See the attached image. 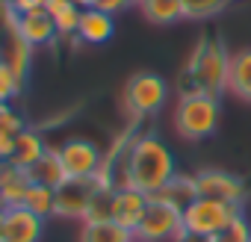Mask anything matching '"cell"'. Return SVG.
Segmentation results:
<instances>
[{
	"mask_svg": "<svg viewBox=\"0 0 251 242\" xmlns=\"http://www.w3.org/2000/svg\"><path fill=\"white\" fill-rule=\"evenodd\" d=\"M136 242H175L183 236V210L175 207L172 201L151 195L145 216L139 221V227L133 230Z\"/></svg>",
	"mask_w": 251,
	"mask_h": 242,
	"instance_id": "8992f818",
	"label": "cell"
},
{
	"mask_svg": "<svg viewBox=\"0 0 251 242\" xmlns=\"http://www.w3.org/2000/svg\"><path fill=\"white\" fill-rule=\"evenodd\" d=\"M0 242H3V210H0Z\"/></svg>",
	"mask_w": 251,
	"mask_h": 242,
	"instance_id": "4dcf8cb0",
	"label": "cell"
},
{
	"mask_svg": "<svg viewBox=\"0 0 251 242\" xmlns=\"http://www.w3.org/2000/svg\"><path fill=\"white\" fill-rule=\"evenodd\" d=\"M12 151H15V136L6 133V130H0V163H9Z\"/></svg>",
	"mask_w": 251,
	"mask_h": 242,
	"instance_id": "f1b7e54d",
	"label": "cell"
},
{
	"mask_svg": "<svg viewBox=\"0 0 251 242\" xmlns=\"http://www.w3.org/2000/svg\"><path fill=\"white\" fill-rule=\"evenodd\" d=\"M160 198H166V201H172L175 207H180V210H186L195 198H198V186H195V174H175L169 183H166V189H160L157 192Z\"/></svg>",
	"mask_w": 251,
	"mask_h": 242,
	"instance_id": "44dd1931",
	"label": "cell"
},
{
	"mask_svg": "<svg viewBox=\"0 0 251 242\" xmlns=\"http://www.w3.org/2000/svg\"><path fill=\"white\" fill-rule=\"evenodd\" d=\"M219 118H222V103L216 95L207 92H195V89H183L177 103H175V130L180 139L186 142H201L210 139L219 127Z\"/></svg>",
	"mask_w": 251,
	"mask_h": 242,
	"instance_id": "3957f363",
	"label": "cell"
},
{
	"mask_svg": "<svg viewBox=\"0 0 251 242\" xmlns=\"http://www.w3.org/2000/svg\"><path fill=\"white\" fill-rule=\"evenodd\" d=\"M0 130H6V133H12V136H18L21 130H27V121L15 112L12 103H9L3 112H0Z\"/></svg>",
	"mask_w": 251,
	"mask_h": 242,
	"instance_id": "484cf974",
	"label": "cell"
},
{
	"mask_svg": "<svg viewBox=\"0 0 251 242\" xmlns=\"http://www.w3.org/2000/svg\"><path fill=\"white\" fill-rule=\"evenodd\" d=\"M230 56L233 53L225 48L222 39H213V36L198 39V45L189 53L186 74H183L186 77V89H195V92H207V95L222 97L227 92Z\"/></svg>",
	"mask_w": 251,
	"mask_h": 242,
	"instance_id": "7a4b0ae2",
	"label": "cell"
},
{
	"mask_svg": "<svg viewBox=\"0 0 251 242\" xmlns=\"http://www.w3.org/2000/svg\"><path fill=\"white\" fill-rule=\"evenodd\" d=\"M45 151H48V145H45V139L39 136V130L27 127V130H21V133L15 136V151H12V160H9V163L30 171V169L45 157Z\"/></svg>",
	"mask_w": 251,
	"mask_h": 242,
	"instance_id": "2e32d148",
	"label": "cell"
},
{
	"mask_svg": "<svg viewBox=\"0 0 251 242\" xmlns=\"http://www.w3.org/2000/svg\"><path fill=\"white\" fill-rule=\"evenodd\" d=\"M98 192H103V186L98 183V177H68L59 189H56V204H53V218H74V221H86L89 210L98 198ZM112 192V189H109Z\"/></svg>",
	"mask_w": 251,
	"mask_h": 242,
	"instance_id": "52a82bcc",
	"label": "cell"
},
{
	"mask_svg": "<svg viewBox=\"0 0 251 242\" xmlns=\"http://www.w3.org/2000/svg\"><path fill=\"white\" fill-rule=\"evenodd\" d=\"M227 3L230 0H180V9L186 21H207V18L222 15Z\"/></svg>",
	"mask_w": 251,
	"mask_h": 242,
	"instance_id": "603a6c76",
	"label": "cell"
},
{
	"mask_svg": "<svg viewBox=\"0 0 251 242\" xmlns=\"http://www.w3.org/2000/svg\"><path fill=\"white\" fill-rule=\"evenodd\" d=\"M242 216V204H230V201H219V198H195L186 210H183V233L192 236H216L219 230H225L230 221H236Z\"/></svg>",
	"mask_w": 251,
	"mask_h": 242,
	"instance_id": "5b68a950",
	"label": "cell"
},
{
	"mask_svg": "<svg viewBox=\"0 0 251 242\" xmlns=\"http://www.w3.org/2000/svg\"><path fill=\"white\" fill-rule=\"evenodd\" d=\"M166 100H169V83L157 71H136L121 89V106L130 115L133 124L160 112Z\"/></svg>",
	"mask_w": 251,
	"mask_h": 242,
	"instance_id": "277c9868",
	"label": "cell"
},
{
	"mask_svg": "<svg viewBox=\"0 0 251 242\" xmlns=\"http://www.w3.org/2000/svg\"><path fill=\"white\" fill-rule=\"evenodd\" d=\"M227 95H233L236 100L251 103V48L233 50L230 74H227Z\"/></svg>",
	"mask_w": 251,
	"mask_h": 242,
	"instance_id": "9a60e30c",
	"label": "cell"
},
{
	"mask_svg": "<svg viewBox=\"0 0 251 242\" xmlns=\"http://www.w3.org/2000/svg\"><path fill=\"white\" fill-rule=\"evenodd\" d=\"M53 204H56V189L33 180L30 189H27V195H24V207L30 213H36V216H42V218H50L53 216Z\"/></svg>",
	"mask_w": 251,
	"mask_h": 242,
	"instance_id": "7402d4cb",
	"label": "cell"
},
{
	"mask_svg": "<svg viewBox=\"0 0 251 242\" xmlns=\"http://www.w3.org/2000/svg\"><path fill=\"white\" fill-rule=\"evenodd\" d=\"M18 33L24 36V42L36 50V48H48L59 39L56 33V24L53 18L42 9V12H30V15H21L18 18Z\"/></svg>",
	"mask_w": 251,
	"mask_h": 242,
	"instance_id": "4fadbf2b",
	"label": "cell"
},
{
	"mask_svg": "<svg viewBox=\"0 0 251 242\" xmlns=\"http://www.w3.org/2000/svg\"><path fill=\"white\" fill-rule=\"evenodd\" d=\"M45 12L53 18L59 39H71V36H77V27H80V15H83V9L74 3V0H48V3H45Z\"/></svg>",
	"mask_w": 251,
	"mask_h": 242,
	"instance_id": "ac0fdd59",
	"label": "cell"
},
{
	"mask_svg": "<svg viewBox=\"0 0 251 242\" xmlns=\"http://www.w3.org/2000/svg\"><path fill=\"white\" fill-rule=\"evenodd\" d=\"M24 77H18L3 59H0V100L3 103H12L15 97H21V92H24Z\"/></svg>",
	"mask_w": 251,
	"mask_h": 242,
	"instance_id": "cb8c5ba5",
	"label": "cell"
},
{
	"mask_svg": "<svg viewBox=\"0 0 251 242\" xmlns=\"http://www.w3.org/2000/svg\"><path fill=\"white\" fill-rule=\"evenodd\" d=\"M175 174H177V160L172 148L154 133H136L118 163L115 183L139 189L145 195H157Z\"/></svg>",
	"mask_w": 251,
	"mask_h": 242,
	"instance_id": "6da1fadb",
	"label": "cell"
},
{
	"mask_svg": "<svg viewBox=\"0 0 251 242\" xmlns=\"http://www.w3.org/2000/svg\"><path fill=\"white\" fill-rule=\"evenodd\" d=\"M30 177H33L36 183H45V186H50V189H59V186L68 180L59 151H56V148H48V151H45V157L30 169Z\"/></svg>",
	"mask_w": 251,
	"mask_h": 242,
	"instance_id": "ffe728a7",
	"label": "cell"
},
{
	"mask_svg": "<svg viewBox=\"0 0 251 242\" xmlns=\"http://www.w3.org/2000/svg\"><path fill=\"white\" fill-rule=\"evenodd\" d=\"M115 36V18L109 12L100 9H83L80 15V27H77V39L83 45H106Z\"/></svg>",
	"mask_w": 251,
	"mask_h": 242,
	"instance_id": "7c38bea8",
	"label": "cell"
},
{
	"mask_svg": "<svg viewBox=\"0 0 251 242\" xmlns=\"http://www.w3.org/2000/svg\"><path fill=\"white\" fill-rule=\"evenodd\" d=\"M80 242H136V236L133 230L121 227L118 221L103 218V221H83Z\"/></svg>",
	"mask_w": 251,
	"mask_h": 242,
	"instance_id": "e0dca14e",
	"label": "cell"
},
{
	"mask_svg": "<svg viewBox=\"0 0 251 242\" xmlns=\"http://www.w3.org/2000/svg\"><path fill=\"white\" fill-rule=\"evenodd\" d=\"M148 198L145 192L139 189H130V186H118L112 189V204H109V218L118 221L121 227L127 230H136L142 216H145V207H148Z\"/></svg>",
	"mask_w": 251,
	"mask_h": 242,
	"instance_id": "8fae6325",
	"label": "cell"
},
{
	"mask_svg": "<svg viewBox=\"0 0 251 242\" xmlns=\"http://www.w3.org/2000/svg\"><path fill=\"white\" fill-rule=\"evenodd\" d=\"M207 242H251V224L245 216H239L236 221H230L225 230H219L216 236H210Z\"/></svg>",
	"mask_w": 251,
	"mask_h": 242,
	"instance_id": "d4e9b609",
	"label": "cell"
},
{
	"mask_svg": "<svg viewBox=\"0 0 251 242\" xmlns=\"http://www.w3.org/2000/svg\"><path fill=\"white\" fill-rule=\"evenodd\" d=\"M6 106H9V103H3V100H0V112H3V109H6Z\"/></svg>",
	"mask_w": 251,
	"mask_h": 242,
	"instance_id": "1f68e13d",
	"label": "cell"
},
{
	"mask_svg": "<svg viewBox=\"0 0 251 242\" xmlns=\"http://www.w3.org/2000/svg\"><path fill=\"white\" fill-rule=\"evenodd\" d=\"M33 177L27 169H18L12 163H0V198L6 207H18L24 204V195L30 189Z\"/></svg>",
	"mask_w": 251,
	"mask_h": 242,
	"instance_id": "5bb4252c",
	"label": "cell"
},
{
	"mask_svg": "<svg viewBox=\"0 0 251 242\" xmlns=\"http://www.w3.org/2000/svg\"><path fill=\"white\" fill-rule=\"evenodd\" d=\"M195 186L201 198H219L230 204H242L248 198V183L239 174H230L225 169H201L195 174Z\"/></svg>",
	"mask_w": 251,
	"mask_h": 242,
	"instance_id": "9c48e42d",
	"label": "cell"
},
{
	"mask_svg": "<svg viewBox=\"0 0 251 242\" xmlns=\"http://www.w3.org/2000/svg\"><path fill=\"white\" fill-rule=\"evenodd\" d=\"M0 210H6V204H3V198H0Z\"/></svg>",
	"mask_w": 251,
	"mask_h": 242,
	"instance_id": "d6a6232c",
	"label": "cell"
},
{
	"mask_svg": "<svg viewBox=\"0 0 251 242\" xmlns=\"http://www.w3.org/2000/svg\"><path fill=\"white\" fill-rule=\"evenodd\" d=\"M139 12L148 24L154 27H169L183 21V9H180V0H139Z\"/></svg>",
	"mask_w": 251,
	"mask_h": 242,
	"instance_id": "d6986e66",
	"label": "cell"
},
{
	"mask_svg": "<svg viewBox=\"0 0 251 242\" xmlns=\"http://www.w3.org/2000/svg\"><path fill=\"white\" fill-rule=\"evenodd\" d=\"M127 6H133V0H95V9L109 12V15H115V12H121V9H127Z\"/></svg>",
	"mask_w": 251,
	"mask_h": 242,
	"instance_id": "83f0119b",
	"label": "cell"
},
{
	"mask_svg": "<svg viewBox=\"0 0 251 242\" xmlns=\"http://www.w3.org/2000/svg\"><path fill=\"white\" fill-rule=\"evenodd\" d=\"M175 242H207L204 236H192V233H183L180 239H175Z\"/></svg>",
	"mask_w": 251,
	"mask_h": 242,
	"instance_id": "f546056e",
	"label": "cell"
},
{
	"mask_svg": "<svg viewBox=\"0 0 251 242\" xmlns=\"http://www.w3.org/2000/svg\"><path fill=\"white\" fill-rule=\"evenodd\" d=\"M6 3H9L18 15H30V12H42L48 0H6Z\"/></svg>",
	"mask_w": 251,
	"mask_h": 242,
	"instance_id": "4316f807",
	"label": "cell"
},
{
	"mask_svg": "<svg viewBox=\"0 0 251 242\" xmlns=\"http://www.w3.org/2000/svg\"><path fill=\"white\" fill-rule=\"evenodd\" d=\"M45 218L30 213L24 204L3 210V242H42Z\"/></svg>",
	"mask_w": 251,
	"mask_h": 242,
	"instance_id": "30bf717a",
	"label": "cell"
},
{
	"mask_svg": "<svg viewBox=\"0 0 251 242\" xmlns=\"http://www.w3.org/2000/svg\"><path fill=\"white\" fill-rule=\"evenodd\" d=\"M56 151L62 157V166H65L68 177H95L103 166V151L98 148V142L83 139V136L65 139Z\"/></svg>",
	"mask_w": 251,
	"mask_h": 242,
	"instance_id": "ba28073f",
	"label": "cell"
}]
</instances>
